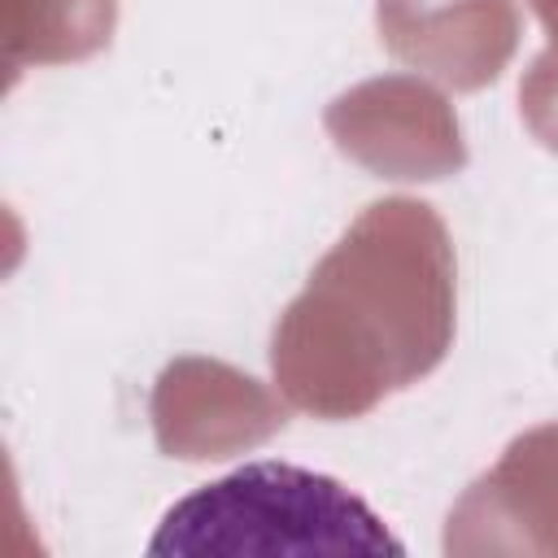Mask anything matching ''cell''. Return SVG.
Segmentation results:
<instances>
[{"label":"cell","instance_id":"1","mask_svg":"<svg viewBox=\"0 0 558 558\" xmlns=\"http://www.w3.org/2000/svg\"><path fill=\"white\" fill-rule=\"evenodd\" d=\"M405 545L340 480L248 462L174 501L148 554H401Z\"/></svg>","mask_w":558,"mask_h":558}]
</instances>
